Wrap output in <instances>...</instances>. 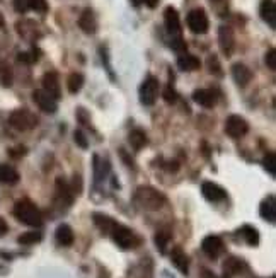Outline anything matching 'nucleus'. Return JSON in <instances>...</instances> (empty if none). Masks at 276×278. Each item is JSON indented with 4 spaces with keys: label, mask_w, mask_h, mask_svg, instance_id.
Instances as JSON below:
<instances>
[{
    "label": "nucleus",
    "mask_w": 276,
    "mask_h": 278,
    "mask_svg": "<svg viewBox=\"0 0 276 278\" xmlns=\"http://www.w3.org/2000/svg\"><path fill=\"white\" fill-rule=\"evenodd\" d=\"M239 232L242 234V237H244L245 242H247L249 246H258L259 244V232H258V229H254V227H250V225H244Z\"/></svg>",
    "instance_id": "28"
},
{
    "label": "nucleus",
    "mask_w": 276,
    "mask_h": 278,
    "mask_svg": "<svg viewBox=\"0 0 276 278\" xmlns=\"http://www.w3.org/2000/svg\"><path fill=\"white\" fill-rule=\"evenodd\" d=\"M84 86V75L79 72H73L70 73L68 79H67V87H68V92L70 94H77L80 89Z\"/></svg>",
    "instance_id": "27"
},
{
    "label": "nucleus",
    "mask_w": 276,
    "mask_h": 278,
    "mask_svg": "<svg viewBox=\"0 0 276 278\" xmlns=\"http://www.w3.org/2000/svg\"><path fill=\"white\" fill-rule=\"evenodd\" d=\"M207 65H208V70L212 72V73H215L217 77H223V70H222V67H220L218 58L215 57V55H212V57H208Z\"/></svg>",
    "instance_id": "33"
},
{
    "label": "nucleus",
    "mask_w": 276,
    "mask_h": 278,
    "mask_svg": "<svg viewBox=\"0 0 276 278\" xmlns=\"http://www.w3.org/2000/svg\"><path fill=\"white\" fill-rule=\"evenodd\" d=\"M33 99H34V103L38 104V108L41 109V111L48 113V115L57 113V109H58L57 99H53L48 92H44L43 89H36V91L33 92Z\"/></svg>",
    "instance_id": "8"
},
{
    "label": "nucleus",
    "mask_w": 276,
    "mask_h": 278,
    "mask_svg": "<svg viewBox=\"0 0 276 278\" xmlns=\"http://www.w3.org/2000/svg\"><path fill=\"white\" fill-rule=\"evenodd\" d=\"M271 278H274V276H271Z\"/></svg>",
    "instance_id": "48"
},
{
    "label": "nucleus",
    "mask_w": 276,
    "mask_h": 278,
    "mask_svg": "<svg viewBox=\"0 0 276 278\" xmlns=\"http://www.w3.org/2000/svg\"><path fill=\"white\" fill-rule=\"evenodd\" d=\"M7 231H9V225H7V222L4 220L2 217H0V237H2V236H6V234H7Z\"/></svg>",
    "instance_id": "42"
},
{
    "label": "nucleus",
    "mask_w": 276,
    "mask_h": 278,
    "mask_svg": "<svg viewBox=\"0 0 276 278\" xmlns=\"http://www.w3.org/2000/svg\"><path fill=\"white\" fill-rule=\"evenodd\" d=\"M259 14L264 22H268L271 29H276V4L274 0H263L259 7Z\"/></svg>",
    "instance_id": "15"
},
{
    "label": "nucleus",
    "mask_w": 276,
    "mask_h": 278,
    "mask_svg": "<svg viewBox=\"0 0 276 278\" xmlns=\"http://www.w3.org/2000/svg\"><path fill=\"white\" fill-rule=\"evenodd\" d=\"M73 138H75V143L80 147V148H87L89 147V142H87V137L84 135L82 130H75L73 133Z\"/></svg>",
    "instance_id": "38"
},
{
    "label": "nucleus",
    "mask_w": 276,
    "mask_h": 278,
    "mask_svg": "<svg viewBox=\"0 0 276 278\" xmlns=\"http://www.w3.org/2000/svg\"><path fill=\"white\" fill-rule=\"evenodd\" d=\"M162 97H164V101L167 103V104H174V103H178V92H175L174 89L170 87V86H167V87L164 89Z\"/></svg>",
    "instance_id": "36"
},
{
    "label": "nucleus",
    "mask_w": 276,
    "mask_h": 278,
    "mask_svg": "<svg viewBox=\"0 0 276 278\" xmlns=\"http://www.w3.org/2000/svg\"><path fill=\"white\" fill-rule=\"evenodd\" d=\"M111 236H113V241L116 242L119 247H123V249H132V247L140 244V239L135 236V232L132 229H128L127 225L116 224V227H114L111 232Z\"/></svg>",
    "instance_id": "4"
},
{
    "label": "nucleus",
    "mask_w": 276,
    "mask_h": 278,
    "mask_svg": "<svg viewBox=\"0 0 276 278\" xmlns=\"http://www.w3.org/2000/svg\"><path fill=\"white\" fill-rule=\"evenodd\" d=\"M132 4L135 7H140V6H142V0H132Z\"/></svg>",
    "instance_id": "46"
},
{
    "label": "nucleus",
    "mask_w": 276,
    "mask_h": 278,
    "mask_svg": "<svg viewBox=\"0 0 276 278\" xmlns=\"http://www.w3.org/2000/svg\"><path fill=\"white\" fill-rule=\"evenodd\" d=\"M55 237H57L58 244L62 246H72L75 241V234L68 224H60L57 227V232H55Z\"/></svg>",
    "instance_id": "22"
},
{
    "label": "nucleus",
    "mask_w": 276,
    "mask_h": 278,
    "mask_svg": "<svg viewBox=\"0 0 276 278\" xmlns=\"http://www.w3.org/2000/svg\"><path fill=\"white\" fill-rule=\"evenodd\" d=\"M244 261L240 258H235V256H230L225 260V265H223V278H232L234 275H239L240 271H244Z\"/></svg>",
    "instance_id": "21"
},
{
    "label": "nucleus",
    "mask_w": 276,
    "mask_h": 278,
    "mask_svg": "<svg viewBox=\"0 0 276 278\" xmlns=\"http://www.w3.org/2000/svg\"><path fill=\"white\" fill-rule=\"evenodd\" d=\"M19 180H21V176H19L17 169H14L9 164H0V183H2V185L14 186L17 185Z\"/></svg>",
    "instance_id": "20"
},
{
    "label": "nucleus",
    "mask_w": 276,
    "mask_h": 278,
    "mask_svg": "<svg viewBox=\"0 0 276 278\" xmlns=\"http://www.w3.org/2000/svg\"><path fill=\"white\" fill-rule=\"evenodd\" d=\"M17 60L21 63H28V65H31V63L38 62V58L34 57L33 53H19L17 55Z\"/></svg>",
    "instance_id": "39"
},
{
    "label": "nucleus",
    "mask_w": 276,
    "mask_h": 278,
    "mask_svg": "<svg viewBox=\"0 0 276 278\" xmlns=\"http://www.w3.org/2000/svg\"><path fill=\"white\" fill-rule=\"evenodd\" d=\"M232 77H234V81L237 86L240 87H244V86H247V84L253 81V72L249 70L247 67L244 65V63H234L232 65Z\"/></svg>",
    "instance_id": "18"
},
{
    "label": "nucleus",
    "mask_w": 276,
    "mask_h": 278,
    "mask_svg": "<svg viewBox=\"0 0 276 278\" xmlns=\"http://www.w3.org/2000/svg\"><path fill=\"white\" fill-rule=\"evenodd\" d=\"M55 190H57V200L62 203L63 207L72 205L73 198H75L73 188H70V185L63 180V178H58L57 180V186H55Z\"/></svg>",
    "instance_id": "14"
},
{
    "label": "nucleus",
    "mask_w": 276,
    "mask_h": 278,
    "mask_svg": "<svg viewBox=\"0 0 276 278\" xmlns=\"http://www.w3.org/2000/svg\"><path fill=\"white\" fill-rule=\"evenodd\" d=\"M128 142L135 150H142V148L147 145V135H145L142 130H133L132 133H130Z\"/></svg>",
    "instance_id": "26"
},
{
    "label": "nucleus",
    "mask_w": 276,
    "mask_h": 278,
    "mask_svg": "<svg viewBox=\"0 0 276 278\" xmlns=\"http://www.w3.org/2000/svg\"><path fill=\"white\" fill-rule=\"evenodd\" d=\"M178 67L184 72H193V70H198V68L202 67V62H199V58H196L194 55L184 53V55H179Z\"/></svg>",
    "instance_id": "23"
},
{
    "label": "nucleus",
    "mask_w": 276,
    "mask_h": 278,
    "mask_svg": "<svg viewBox=\"0 0 276 278\" xmlns=\"http://www.w3.org/2000/svg\"><path fill=\"white\" fill-rule=\"evenodd\" d=\"M164 24L167 33L172 38L181 36V22H179V14L174 7H167L164 11Z\"/></svg>",
    "instance_id": "11"
},
{
    "label": "nucleus",
    "mask_w": 276,
    "mask_h": 278,
    "mask_svg": "<svg viewBox=\"0 0 276 278\" xmlns=\"http://www.w3.org/2000/svg\"><path fill=\"white\" fill-rule=\"evenodd\" d=\"M202 249H203V252L208 258H212V260H217V258L223 252L225 244H223L222 237L208 236V237H205L203 242H202Z\"/></svg>",
    "instance_id": "9"
},
{
    "label": "nucleus",
    "mask_w": 276,
    "mask_h": 278,
    "mask_svg": "<svg viewBox=\"0 0 276 278\" xmlns=\"http://www.w3.org/2000/svg\"><path fill=\"white\" fill-rule=\"evenodd\" d=\"M14 215L19 222L31 227H39L43 224V215L39 212V208L34 205L31 200H19L16 205H14Z\"/></svg>",
    "instance_id": "2"
},
{
    "label": "nucleus",
    "mask_w": 276,
    "mask_h": 278,
    "mask_svg": "<svg viewBox=\"0 0 276 278\" xmlns=\"http://www.w3.org/2000/svg\"><path fill=\"white\" fill-rule=\"evenodd\" d=\"M170 260H172L174 266L183 273V275H188L189 271V258L186 256V252L183 251V247H174L172 252H170Z\"/></svg>",
    "instance_id": "19"
},
{
    "label": "nucleus",
    "mask_w": 276,
    "mask_h": 278,
    "mask_svg": "<svg viewBox=\"0 0 276 278\" xmlns=\"http://www.w3.org/2000/svg\"><path fill=\"white\" fill-rule=\"evenodd\" d=\"M266 65H268L271 70H276V49L269 48L266 52Z\"/></svg>",
    "instance_id": "37"
},
{
    "label": "nucleus",
    "mask_w": 276,
    "mask_h": 278,
    "mask_svg": "<svg viewBox=\"0 0 276 278\" xmlns=\"http://www.w3.org/2000/svg\"><path fill=\"white\" fill-rule=\"evenodd\" d=\"M92 218H94V224H96L97 229H101L103 232H106V234H111L113 229L118 224V222L114 220V218L104 215V213H94Z\"/></svg>",
    "instance_id": "24"
},
{
    "label": "nucleus",
    "mask_w": 276,
    "mask_h": 278,
    "mask_svg": "<svg viewBox=\"0 0 276 278\" xmlns=\"http://www.w3.org/2000/svg\"><path fill=\"white\" fill-rule=\"evenodd\" d=\"M259 213L261 217L264 218V220L271 222V224H274L276 220V207H274V196H269L266 198V200L261 203L259 207Z\"/></svg>",
    "instance_id": "25"
},
{
    "label": "nucleus",
    "mask_w": 276,
    "mask_h": 278,
    "mask_svg": "<svg viewBox=\"0 0 276 278\" xmlns=\"http://www.w3.org/2000/svg\"><path fill=\"white\" fill-rule=\"evenodd\" d=\"M4 24H6V21H4V16L0 14V28H4Z\"/></svg>",
    "instance_id": "47"
},
{
    "label": "nucleus",
    "mask_w": 276,
    "mask_h": 278,
    "mask_svg": "<svg viewBox=\"0 0 276 278\" xmlns=\"http://www.w3.org/2000/svg\"><path fill=\"white\" fill-rule=\"evenodd\" d=\"M14 82V73L11 70V67L9 65H0V84H2L4 87H11Z\"/></svg>",
    "instance_id": "30"
},
{
    "label": "nucleus",
    "mask_w": 276,
    "mask_h": 278,
    "mask_svg": "<svg viewBox=\"0 0 276 278\" xmlns=\"http://www.w3.org/2000/svg\"><path fill=\"white\" fill-rule=\"evenodd\" d=\"M14 9H16V11L19 12V14H24L28 11V2L26 0H14Z\"/></svg>",
    "instance_id": "41"
},
{
    "label": "nucleus",
    "mask_w": 276,
    "mask_h": 278,
    "mask_svg": "<svg viewBox=\"0 0 276 278\" xmlns=\"http://www.w3.org/2000/svg\"><path fill=\"white\" fill-rule=\"evenodd\" d=\"M186 22H188V28L191 29L194 34H205L210 28L208 16L203 9H193V11L188 14Z\"/></svg>",
    "instance_id": "6"
},
{
    "label": "nucleus",
    "mask_w": 276,
    "mask_h": 278,
    "mask_svg": "<svg viewBox=\"0 0 276 278\" xmlns=\"http://www.w3.org/2000/svg\"><path fill=\"white\" fill-rule=\"evenodd\" d=\"M142 4H145L148 9H155V7H157V4H159V0H142Z\"/></svg>",
    "instance_id": "44"
},
{
    "label": "nucleus",
    "mask_w": 276,
    "mask_h": 278,
    "mask_svg": "<svg viewBox=\"0 0 276 278\" xmlns=\"http://www.w3.org/2000/svg\"><path fill=\"white\" fill-rule=\"evenodd\" d=\"M202 278H217V276H215L213 271H210V270H207V268H203V270H202Z\"/></svg>",
    "instance_id": "45"
},
{
    "label": "nucleus",
    "mask_w": 276,
    "mask_h": 278,
    "mask_svg": "<svg viewBox=\"0 0 276 278\" xmlns=\"http://www.w3.org/2000/svg\"><path fill=\"white\" fill-rule=\"evenodd\" d=\"M263 166L266 167V171H269V174H276V156L274 152H268L266 157L263 159Z\"/></svg>",
    "instance_id": "34"
},
{
    "label": "nucleus",
    "mask_w": 276,
    "mask_h": 278,
    "mask_svg": "<svg viewBox=\"0 0 276 278\" xmlns=\"http://www.w3.org/2000/svg\"><path fill=\"white\" fill-rule=\"evenodd\" d=\"M26 2H28V7L33 9V11H36V12L44 14L48 11V2H46V0H26Z\"/></svg>",
    "instance_id": "35"
},
{
    "label": "nucleus",
    "mask_w": 276,
    "mask_h": 278,
    "mask_svg": "<svg viewBox=\"0 0 276 278\" xmlns=\"http://www.w3.org/2000/svg\"><path fill=\"white\" fill-rule=\"evenodd\" d=\"M165 169H167L169 172H175L179 169V164L178 162H167L165 164Z\"/></svg>",
    "instance_id": "43"
},
{
    "label": "nucleus",
    "mask_w": 276,
    "mask_h": 278,
    "mask_svg": "<svg viewBox=\"0 0 276 278\" xmlns=\"http://www.w3.org/2000/svg\"><path fill=\"white\" fill-rule=\"evenodd\" d=\"M193 99L196 104L208 109L217 104V94H215L212 89H196V91L193 92Z\"/></svg>",
    "instance_id": "16"
},
{
    "label": "nucleus",
    "mask_w": 276,
    "mask_h": 278,
    "mask_svg": "<svg viewBox=\"0 0 276 278\" xmlns=\"http://www.w3.org/2000/svg\"><path fill=\"white\" fill-rule=\"evenodd\" d=\"M9 123L19 132H29L38 125V118L34 113L28 111V109H16L9 116Z\"/></svg>",
    "instance_id": "3"
},
{
    "label": "nucleus",
    "mask_w": 276,
    "mask_h": 278,
    "mask_svg": "<svg viewBox=\"0 0 276 278\" xmlns=\"http://www.w3.org/2000/svg\"><path fill=\"white\" fill-rule=\"evenodd\" d=\"M202 193L208 201H222V200L227 198V191H225L220 185H217V183H212V181H205L203 183Z\"/></svg>",
    "instance_id": "13"
},
{
    "label": "nucleus",
    "mask_w": 276,
    "mask_h": 278,
    "mask_svg": "<svg viewBox=\"0 0 276 278\" xmlns=\"http://www.w3.org/2000/svg\"><path fill=\"white\" fill-rule=\"evenodd\" d=\"M26 152H28V148H26V147H22V145H17V147H12V148H9V154H11V157H14V159H19V157H22Z\"/></svg>",
    "instance_id": "40"
},
{
    "label": "nucleus",
    "mask_w": 276,
    "mask_h": 278,
    "mask_svg": "<svg viewBox=\"0 0 276 278\" xmlns=\"http://www.w3.org/2000/svg\"><path fill=\"white\" fill-rule=\"evenodd\" d=\"M43 91L48 92L53 99L62 97V87H60V79L57 72H46L43 75Z\"/></svg>",
    "instance_id": "10"
},
{
    "label": "nucleus",
    "mask_w": 276,
    "mask_h": 278,
    "mask_svg": "<svg viewBox=\"0 0 276 278\" xmlns=\"http://www.w3.org/2000/svg\"><path fill=\"white\" fill-rule=\"evenodd\" d=\"M41 239H43V236L34 231V232H24V234H21L17 237V242L19 244H24V246H33Z\"/></svg>",
    "instance_id": "29"
},
{
    "label": "nucleus",
    "mask_w": 276,
    "mask_h": 278,
    "mask_svg": "<svg viewBox=\"0 0 276 278\" xmlns=\"http://www.w3.org/2000/svg\"><path fill=\"white\" fill-rule=\"evenodd\" d=\"M159 91H160V86H159V81L155 77H147L145 82L140 86V91H138V96H140V101L145 106H152V104L157 101V96H159Z\"/></svg>",
    "instance_id": "5"
},
{
    "label": "nucleus",
    "mask_w": 276,
    "mask_h": 278,
    "mask_svg": "<svg viewBox=\"0 0 276 278\" xmlns=\"http://www.w3.org/2000/svg\"><path fill=\"white\" fill-rule=\"evenodd\" d=\"M108 172V167H104V162L101 164V157L99 156H94V178L96 181L99 183L103 180V176H106Z\"/></svg>",
    "instance_id": "31"
},
{
    "label": "nucleus",
    "mask_w": 276,
    "mask_h": 278,
    "mask_svg": "<svg viewBox=\"0 0 276 278\" xmlns=\"http://www.w3.org/2000/svg\"><path fill=\"white\" fill-rule=\"evenodd\" d=\"M169 241H170V236H169V232H157L155 234V244H157V247L160 249V252H165V249H167V244H169Z\"/></svg>",
    "instance_id": "32"
},
{
    "label": "nucleus",
    "mask_w": 276,
    "mask_h": 278,
    "mask_svg": "<svg viewBox=\"0 0 276 278\" xmlns=\"http://www.w3.org/2000/svg\"><path fill=\"white\" fill-rule=\"evenodd\" d=\"M218 43H220V49H222L223 55H230L234 53L235 48V38H234V31L227 26H222L218 29Z\"/></svg>",
    "instance_id": "12"
},
{
    "label": "nucleus",
    "mask_w": 276,
    "mask_h": 278,
    "mask_svg": "<svg viewBox=\"0 0 276 278\" xmlns=\"http://www.w3.org/2000/svg\"><path fill=\"white\" fill-rule=\"evenodd\" d=\"M79 28L87 34H94L97 31V19L90 9H85V11H82V14H80Z\"/></svg>",
    "instance_id": "17"
},
{
    "label": "nucleus",
    "mask_w": 276,
    "mask_h": 278,
    "mask_svg": "<svg viewBox=\"0 0 276 278\" xmlns=\"http://www.w3.org/2000/svg\"><path fill=\"white\" fill-rule=\"evenodd\" d=\"M247 132H249V125L242 116L230 115L227 120H225V133H227L229 137L240 138V137H244Z\"/></svg>",
    "instance_id": "7"
},
{
    "label": "nucleus",
    "mask_w": 276,
    "mask_h": 278,
    "mask_svg": "<svg viewBox=\"0 0 276 278\" xmlns=\"http://www.w3.org/2000/svg\"><path fill=\"white\" fill-rule=\"evenodd\" d=\"M135 203L138 207L145 208V210H160L165 205V196L164 193L155 190L152 186H140L135 191Z\"/></svg>",
    "instance_id": "1"
}]
</instances>
